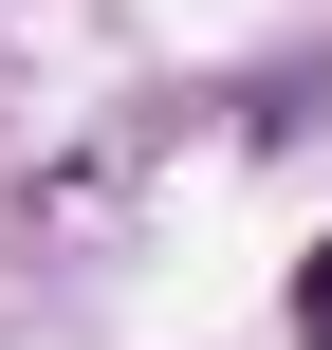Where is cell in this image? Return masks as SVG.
Segmentation results:
<instances>
[{
    "mask_svg": "<svg viewBox=\"0 0 332 350\" xmlns=\"http://www.w3.org/2000/svg\"><path fill=\"white\" fill-rule=\"evenodd\" d=\"M296 350H332V240H314V277H296Z\"/></svg>",
    "mask_w": 332,
    "mask_h": 350,
    "instance_id": "obj_1",
    "label": "cell"
}]
</instances>
